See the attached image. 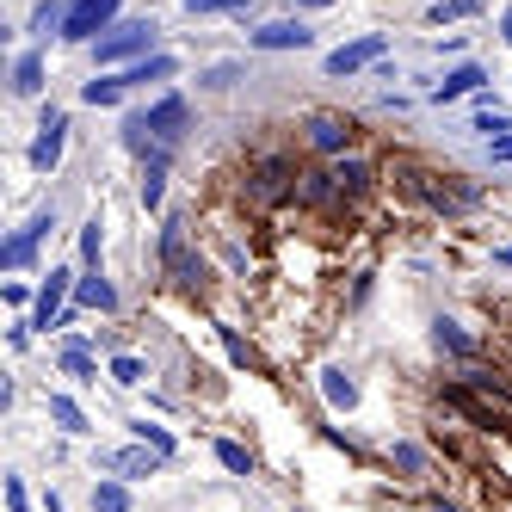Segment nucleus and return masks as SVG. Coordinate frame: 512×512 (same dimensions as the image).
<instances>
[{
    "label": "nucleus",
    "instance_id": "obj_1",
    "mask_svg": "<svg viewBox=\"0 0 512 512\" xmlns=\"http://www.w3.org/2000/svg\"><path fill=\"white\" fill-rule=\"evenodd\" d=\"M149 56H161V25L155 19H124V25H112L93 44L99 68H136V62H149Z\"/></svg>",
    "mask_w": 512,
    "mask_h": 512
},
{
    "label": "nucleus",
    "instance_id": "obj_2",
    "mask_svg": "<svg viewBox=\"0 0 512 512\" xmlns=\"http://www.w3.org/2000/svg\"><path fill=\"white\" fill-rule=\"evenodd\" d=\"M161 272H167L173 284H186V290L210 284L204 253H198V247H192V235H186V216H167V223H161Z\"/></svg>",
    "mask_w": 512,
    "mask_h": 512
},
{
    "label": "nucleus",
    "instance_id": "obj_3",
    "mask_svg": "<svg viewBox=\"0 0 512 512\" xmlns=\"http://www.w3.org/2000/svg\"><path fill=\"white\" fill-rule=\"evenodd\" d=\"M167 469V457L161 451H149V445H112V451H93V475H112V482H149V475H161Z\"/></svg>",
    "mask_w": 512,
    "mask_h": 512
},
{
    "label": "nucleus",
    "instance_id": "obj_4",
    "mask_svg": "<svg viewBox=\"0 0 512 512\" xmlns=\"http://www.w3.org/2000/svg\"><path fill=\"white\" fill-rule=\"evenodd\" d=\"M56 235V204L50 210H38V216H31V223L25 229H13L7 241H0V266H7V272H25V266H38V247Z\"/></svg>",
    "mask_w": 512,
    "mask_h": 512
},
{
    "label": "nucleus",
    "instance_id": "obj_5",
    "mask_svg": "<svg viewBox=\"0 0 512 512\" xmlns=\"http://www.w3.org/2000/svg\"><path fill=\"white\" fill-rule=\"evenodd\" d=\"M389 56V31H364V38H352V44H340V50H327L321 56V68L334 81H346V75H364V68H377Z\"/></svg>",
    "mask_w": 512,
    "mask_h": 512
},
{
    "label": "nucleus",
    "instance_id": "obj_6",
    "mask_svg": "<svg viewBox=\"0 0 512 512\" xmlns=\"http://www.w3.org/2000/svg\"><path fill=\"white\" fill-rule=\"evenodd\" d=\"M75 266H50V278L38 284V303H31V327H62V315H68V303H75Z\"/></svg>",
    "mask_w": 512,
    "mask_h": 512
},
{
    "label": "nucleus",
    "instance_id": "obj_7",
    "mask_svg": "<svg viewBox=\"0 0 512 512\" xmlns=\"http://www.w3.org/2000/svg\"><path fill=\"white\" fill-rule=\"evenodd\" d=\"M118 7H124V0H68V25H62V38L93 50V44L105 38V31H112Z\"/></svg>",
    "mask_w": 512,
    "mask_h": 512
},
{
    "label": "nucleus",
    "instance_id": "obj_8",
    "mask_svg": "<svg viewBox=\"0 0 512 512\" xmlns=\"http://www.w3.org/2000/svg\"><path fill=\"white\" fill-rule=\"evenodd\" d=\"M68 155V112L62 105H44V118H38V136H31V173H56Z\"/></svg>",
    "mask_w": 512,
    "mask_h": 512
},
{
    "label": "nucleus",
    "instance_id": "obj_9",
    "mask_svg": "<svg viewBox=\"0 0 512 512\" xmlns=\"http://www.w3.org/2000/svg\"><path fill=\"white\" fill-rule=\"evenodd\" d=\"M142 118H149L155 142L173 155V142H186V130H192V105H186V93H161L155 105H142Z\"/></svg>",
    "mask_w": 512,
    "mask_h": 512
},
{
    "label": "nucleus",
    "instance_id": "obj_10",
    "mask_svg": "<svg viewBox=\"0 0 512 512\" xmlns=\"http://www.w3.org/2000/svg\"><path fill=\"white\" fill-rule=\"evenodd\" d=\"M315 44V31L303 19H266V25H253L247 31V50H266V56H284V50H309Z\"/></svg>",
    "mask_w": 512,
    "mask_h": 512
},
{
    "label": "nucleus",
    "instance_id": "obj_11",
    "mask_svg": "<svg viewBox=\"0 0 512 512\" xmlns=\"http://www.w3.org/2000/svg\"><path fill=\"white\" fill-rule=\"evenodd\" d=\"M303 136H309V149H315V155L346 161V149H352V118H340V112H315V118L303 124Z\"/></svg>",
    "mask_w": 512,
    "mask_h": 512
},
{
    "label": "nucleus",
    "instance_id": "obj_12",
    "mask_svg": "<svg viewBox=\"0 0 512 512\" xmlns=\"http://www.w3.org/2000/svg\"><path fill=\"white\" fill-rule=\"evenodd\" d=\"M315 389H321V401H327L334 414H352L358 401H364L358 377H352V371H340V364H321V371H315Z\"/></svg>",
    "mask_w": 512,
    "mask_h": 512
},
{
    "label": "nucleus",
    "instance_id": "obj_13",
    "mask_svg": "<svg viewBox=\"0 0 512 512\" xmlns=\"http://www.w3.org/2000/svg\"><path fill=\"white\" fill-rule=\"evenodd\" d=\"M482 81H488V68H482V62H457V68H445V81L432 87V105H451V99L482 93Z\"/></svg>",
    "mask_w": 512,
    "mask_h": 512
},
{
    "label": "nucleus",
    "instance_id": "obj_14",
    "mask_svg": "<svg viewBox=\"0 0 512 512\" xmlns=\"http://www.w3.org/2000/svg\"><path fill=\"white\" fill-rule=\"evenodd\" d=\"M68 309H93V315H118V284L105 278V272H81L75 284V303Z\"/></svg>",
    "mask_w": 512,
    "mask_h": 512
},
{
    "label": "nucleus",
    "instance_id": "obj_15",
    "mask_svg": "<svg viewBox=\"0 0 512 512\" xmlns=\"http://www.w3.org/2000/svg\"><path fill=\"white\" fill-rule=\"evenodd\" d=\"M56 371L68 383H99V352L87 340H68V346H56Z\"/></svg>",
    "mask_w": 512,
    "mask_h": 512
},
{
    "label": "nucleus",
    "instance_id": "obj_16",
    "mask_svg": "<svg viewBox=\"0 0 512 512\" xmlns=\"http://www.w3.org/2000/svg\"><path fill=\"white\" fill-rule=\"evenodd\" d=\"M432 346L451 352V358H475V352H482V346H475V334H463V321H451V315L432 321Z\"/></svg>",
    "mask_w": 512,
    "mask_h": 512
},
{
    "label": "nucleus",
    "instance_id": "obj_17",
    "mask_svg": "<svg viewBox=\"0 0 512 512\" xmlns=\"http://www.w3.org/2000/svg\"><path fill=\"white\" fill-rule=\"evenodd\" d=\"M50 426H56L62 438H87V432H93V420L81 414L75 395H50Z\"/></svg>",
    "mask_w": 512,
    "mask_h": 512
},
{
    "label": "nucleus",
    "instance_id": "obj_18",
    "mask_svg": "<svg viewBox=\"0 0 512 512\" xmlns=\"http://www.w3.org/2000/svg\"><path fill=\"white\" fill-rule=\"evenodd\" d=\"M105 377H112L118 389H142V383H149V358H142V352H112Z\"/></svg>",
    "mask_w": 512,
    "mask_h": 512
},
{
    "label": "nucleus",
    "instance_id": "obj_19",
    "mask_svg": "<svg viewBox=\"0 0 512 512\" xmlns=\"http://www.w3.org/2000/svg\"><path fill=\"white\" fill-rule=\"evenodd\" d=\"M173 75H179V56H173V50H161V56H149V62L124 68V87H149V81H173Z\"/></svg>",
    "mask_w": 512,
    "mask_h": 512
},
{
    "label": "nucleus",
    "instance_id": "obj_20",
    "mask_svg": "<svg viewBox=\"0 0 512 512\" xmlns=\"http://www.w3.org/2000/svg\"><path fill=\"white\" fill-rule=\"evenodd\" d=\"M290 192V167L284 161H260V173H253V198L260 204H278Z\"/></svg>",
    "mask_w": 512,
    "mask_h": 512
},
{
    "label": "nucleus",
    "instance_id": "obj_21",
    "mask_svg": "<svg viewBox=\"0 0 512 512\" xmlns=\"http://www.w3.org/2000/svg\"><path fill=\"white\" fill-rule=\"evenodd\" d=\"M93 512H136L130 482H112V475H99V482H93Z\"/></svg>",
    "mask_w": 512,
    "mask_h": 512
},
{
    "label": "nucleus",
    "instance_id": "obj_22",
    "mask_svg": "<svg viewBox=\"0 0 512 512\" xmlns=\"http://www.w3.org/2000/svg\"><path fill=\"white\" fill-rule=\"evenodd\" d=\"M13 93H19V99H38V93H44V56H38V50H25V56L13 62Z\"/></svg>",
    "mask_w": 512,
    "mask_h": 512
},
{
    "label": "nucleus",
    "instance_id": "obj_23",
    "mask_svg": "<svg viewBox=\"0 0 512 512\" xmlns=\"http://www.w3.org/2000/svg\"><path fill=\"white\" fill-rule=\"evenodd\" d=\"M68 25V0H38L31 7V38H62Z\"/></svg>",
    "mask_w": 512,
    "mask_h": 512
},
{
    "label": "nucleus",
    "instance_id": "obj_24",
    "mask_svg": "<svg viewBox=\"0 0 512 512\" xmlns=\"http://www.w3.org/2000/svg\"><path fill=\"white\" fill-rule=\"evenodd\" d=\"M130 438H136V445H149V451H161L167 463H173V451H179V438H173L161 420H130Z\"/></svg>",
    "mask_w": 512,
    "mask_h": 512
},
{
    "label": "nucleus",
    "instance_id": "obj_25",
    "mask_svg": "<svg viewBox=\"0 0 512 512\" xmlns=\"http://www.w3.org/2000/svg\"><path fill=\"white\" fill-rule=\"evenodd\" d=\"M475 130H482L488 142H500V136H512V118L500 112V105H494L488 93H475Z\"/></svg>",
    "mask_w": 512,
    "mask_h": 512
},
{
    "label": "nucleus",
    "instance_id": "obj_26",
    "mask_svg": "<svg viewBox=\"0 0 512 512\" xmlns=\"http://www.w3.org/2000/svg\"><path fill=\"white\" fill-rule=\"evenodd\" d=\"M136 198H142V210H161V198H167V161H149V167H142Z\"/></svg>",
    "mask_w": 512,
    "mask_h": 512
},
{
    "label": "nucleus",
    "instance_id": "obj_27",
    "mask_svg": "<svg viewBox=\"0 0 512 512\" xmlns=\"http://www.w3.org/2000/svg\"><path fill=\"white\" fill-rule=\"evenodd\" d=\"M389 463L408 475V482H420V475H426V451L414 445V438H395V445H389Z\"/></svg>",
    "mask_w": 512,
    "mask_h": 512
},
{
    "label": "nucleus",
    "instance_id": "obj_28",
    "mask_svg": "<svg viewBox=\"0 0 512 512\" xmlns=\"http://www.w3.org/2000/svg\"><path fill=\"white\" fill-rule=\"evenodd\" d=\"M130 87H124V75H93L87 87H81V105H118Z\"/></svg>",
    "mask_w": 512,
    "mask_h": 512
},
{
    "label": "nucleus",
    "instance_id": "obj_29",
    "mask_svg": "<svg viewBox=\"0 0 512 512\" xmlns=\"http://www.w3.org/2000/svg\"><path fill=\"white\" fill-rule=\"evenodd\" d=\"M482 13H488V0H438L426 19L432 25H457V19H482Z\"/></svg>",
    "mask_w": 512,
    "mask_h": 512
},
{
    "label": "nucleus",
    "instance_id": "obj_30",
    "mask_svg": "<svg viewBox=\"0 0 512 512\" xmlns=\"http://www.w3.org/2000/svg\"><path fill=\"white\" fill-rule=\"evenodd\" d=\"M216 463H223L229 475H253L260 463H253V451L241 445V438H216Z\"/></svg>",
    "mask_w": 512,
    "mask_h": 512
},
{
    "label": "nucleus",
    "instance_id": "obj_31",
    "mask_svg": "<svg viewBox=\"0 0 512 512\" xmlns=\"http://www.w3.org/2000/svg\"><path fill=\"white\" fill-rule=\"evenodd\" d=\"M198 81H204L210 93H229L235 81H247V62H210V68H204Z\"/></svg>",
    "mask_w": 512,
    "mask_h": 512
},
{
    "label": "nucleus",
    "instance_id": "obj_32",
    "mask_svg": "<svg viewBox=\"0 0 512 512\" xmlns=\"http://www.w3.org/2000/svg\"><path fill=\"white\" fill-rule=\"evenodd\" d=\"M99 253H105V223L93 216V223L81 229V272H99Z\"/></svg>",
    "mask_w": 512,
    "mask_h": 512
},
{
    "label": "nucleus",
    "instance_id": "obj_33",
    "mask_svg": "<svg viewBox=\"0 0 512 512\" xmlns=\"http://www.w3.org/2000/svg\"><path fill=\"white\" fill-rule=\"evenodd\" d=\"M364 179H371V167H364L358 155H346V161L334 167V186H340V192H358V186H364Z\"/></svg>",
    "mask_w": 512,
    "mask_h": 512
},
{
    "label": "nucleus",
    "instance_id": "obj_34",
    "mask_svg": "<svg viewBox=\"0 0 512 512\" xmlns=\"http://www.w3.org/2000/svg\"><path fill=\"white\" fill-rule=\"evenodd\" d=\"M253 0H186V13L192 19H210V13H247Z\"/></svg>",
    "mask_w": 512,
    "mask_h": 512
},
{
    "label": "nucleus",
    "instance_id": "obj_35",
    "mask_svg": "<svg viewBox=\"0 0 512 512\" xmlns=\"http://www.w3.org/2000/svg\"><path fill=\"white\" fill-rule=\"evenodd\" d=\"M0 494H7V512H31V494H25L19 475H7V482H0Z\"/></svg>",
    "mask_w": 512,
    "mask_h": 512
},
{
    "label": "nucleus",
    "instance_id": "obj_36",
    "mask_svg": "<svg viewBox=\"0 0 512 512\" xmlns=\"http://www.w3.org/2000/svg\"><path fill=\"white\" fill-rule=\"evenodd\" d=\"M7 346H13V352H25V346H31V315H19V321H13V334H7Z\"/></svg>",
    "mask_w": 512,
    "mask_h": 512
},
{
    "label": "nucleus",
    "instance_id": "obj_37",
    "mask_svg": "<svg viewBox=\"0 0 512 512\" xmlns=\"http://www.w3.org/2000/svg\"><path fill=\"white\" fill-rule=\"evenodd\" d=\"M7 303H13V309H31V303H38V290H25V284L13 278V284H7Z\"/></svg>",
    "mask_w": 512,
    "mask_h": 512
},
{
    "label": "nucleus",
    "instance_id": "obj_38",
    "mask_svg": "<svg viewBox=\"0 0 512 512\" xmlns=\"http://www.w3.org/2000/svg\"><path fill=\"white\" fill-rule=\"evenodd\" d=\"M223 346H229V358H235V364H253V352H247V340H235V334H229V327H223Z\"/></svg>",
    "mask_w": 512,
    "mask_h": 512
},
{
    "label": "nucleus",
    "instance_id": "obj_39",
    "mask_svg": "<svg viewBox=\"0 0 512 512\" xmlns=\"http://www.w3.org/2000/svg\"><path fill=\"white\" fill-rule=\"evenodd\" d=\"M488 155H494V161H506V167H512V136H500V142H488Z\"/></svg>",
    "mask_w": 512,
    "mask_h": 512
},
{
    "label": "nucleus",
    "instance_id": "obj_40",
    "mask_svg": "<svg viewBox=\"0 0 512 512\" xmlns=\"http://www.w3.org/2000/svg\"><path fill=\"white\" fill-rule=\"evenodd\" d=\"M500 44L512 50V7H500Z\"/></svg>",
    "mask_w": 512,
    "mask_h": 512
},
{
    "label": "nucleus",
    "instance_id": "obj_41",
    "mask_svg": "<svg viewBox=\"0 0 512 512\" xmlns=\"http://www.w3.org/2000/svg\"><path fill=\"white\" fill-rule=\"evenodd\" d=\"M494 266H500V272H512V241H506V247H494Z\"/></svg>",
    "mask_w": 512,
    "mask_h": 512
},
{
    "label": "nucleus",
    "instance_id": "obj_42",
    "mask_svg": "<svg viewBox=\"0 0 512 512\" xmlns=\"http://www.w3.org/2000/svg\"><path fill=\"white\" fill-rule=\"evenodd\" d=\"M290 7H303V13H321V7H334V0H290Z\"/></svg>",
    "mask_w": 512,
    "mask_h": 512
},
{
    "label": "nucleus",
    "instance_id": "obj_43",
    "mask_svg": "<svg viewBox=\"0 0 512 512\" xmlns=\"http://www.w3.org/2000/svg\"><path fill=\"white\" fill-rule=\"evenodd\" d=\"M44 512H68V506H62V494H44Z\"/></svg>",
    "mask_w": 512,
    "mask_h": 512
},
{
    "label": "nucleus",
    "instance_id": "obj_44",
    "mask_svg": "<svg viewBox=\"0 0 512 512\" xmlns=\"http://www.w3.org/2000/svg\"><path fill=\"white\" fill-rule=\"evenodd\" d=\"M426 512H463V506H451V500H432V506H426Z\"/></svg>",
    "mask_w": 512,
    "mask_h": 512
}]
</instances>
